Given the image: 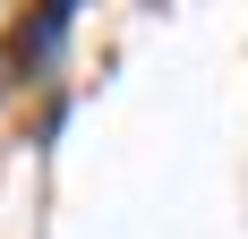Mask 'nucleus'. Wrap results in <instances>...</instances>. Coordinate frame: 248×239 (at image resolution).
<instances>
[{
	"label": "nucleus",
	"mask_w": 248,
	"mask_h": 239,
	"mask_svg": "<svg viewBox=\"0 0 248 239\" xmlns=\"http://www.w3.org/2000/svg\"><path fill=\"white\" fill-rule=\"evenodd\" d=\"M60 34H69V0H60V9H43L34 26H17V43H9V51H17V60H34V51H51Z\"/></svg>",
	"instance_id": "1"
}]
</instances>
